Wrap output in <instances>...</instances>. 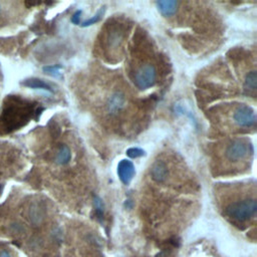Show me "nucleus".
I'll list each match as a JSON object with an SVG mask.
<instances>
[{"label": "nucleus", "instance_id": "nucleus-7", "mask_svg": "<svg viewBox=\"0 0 257 257\" xmlns=\"http://www.w3.org/2000/svg\"><path fill=\"white\" fill-rule=\"evenodd\" d=\"M178 2L175 0H162L157 2V7L164 16H171L175 14Z\"/></svg>", "mask_w": 257, "mask_h": 257}, {"label": "nucleus", "instance_id": "nucleus-1", "mask_svg": "<svg viewBox=\"0 0 257 257\" xmlns=\"http://www.w3.org/2000/svg\"><path fill=\"white\" fill-rule=\"evenodd\" d=\"M257 203L255 199H244L235 201L225 209L226 215L236 222H246L255 216Z\"/></svg>", "mask_w": 257, "mask_h": 257}, {"label": "nucleus", "instance_id": "nucleus-16", "mask_svg": "<svg viewBox=\"0 0 257 257\" xmlns=\"http://www.w3.org/2000/svg\"><path fill=\"white\" fill-rule=\"evenodd\" d=\"M80 15H81V10H77L71 17V22L75 25L79 24L80 22Z\"/></svg>", "mask_w": 257, "mask_h": 257}, {"label": "nucleus", "instance_id": "nucleus-8", "mask_svg": "<svg viewBox=\"0 0 257 257\" xmlns=\"http://www.w3.org/2000/svg\"><path fill=\"white\" fill-rule=\"evenodd\" d=\"M124 104V96L120 92H115L111 95L108 100L107 108L110 113H115L119 111Z\"/></svg>", "mask_w": 257, "mask_h": 257}, {"label": "nucleus", "instance_id": "nucleus-14", "mask_svg": "<svg viewBox=\"0 0 257 257\" xmlns=\"http://www.w3.org/2000/svg\"><path fill=\"white\" fill-rule=\"evenodd\" d=\"M126 155L132 159H136V158L143 157L145 155V151L140 148H131L126 151Z\"/></svg>", "mask_w": 257, "mask_h": 257}, {"label": "nucleus", "instance_id": "nucleus-2", "mask_svg": "<svg viewBox=\"0 0 257 257\" xmlns=\"http://www.w3.org/2000/svg\"><path fill=\"white\" fill-rule=\"evenodd\" d=\"M251 146L244 140H235L226 149V157L230 161H241L249 156Z\"/></svg>", "mask_w": 257, "mask_h": 257}, {"label": "nucleus", "instance_id": "nucleus-4", "mask_svg": "<svg viewBox=\"0 0 257 257\" xmlns=\"http://www.w3.org/2000/svg\"><path fill=\"white\" fill-rule=\"evenodd\" d=\"M233 117L235 122L243 127H250L256 123V115L254 110L246 104L239 105L235 109Z\"/></svg>", "mask_w": 257, "mask_h": 257}, {"label": "nucleus", "instance_id": "nucleus-11", "mask_svg": "<svg viewBox=\"0 0 257 257\" xmlns=\"http://www.w3.org/2000/svg\"><path fill=\"white\" fill-rule=\"evenodd\" d=\"M24 85L28 86V87H31V88H40V89H45V90H48L50 92H52V88L51 86L46 83L45 81L41 80V79H37V78H32V79H28L24 82Z\"/></svg>", "mask_w": 257, "mask_h": 257}, {"label": "nucleus", "instance_id": "nucleus-19", "mask_svg": "<svg viewBox=\"0 0 257 257\" xmlns=\"http://www.w3.org/2000/svg\"><path fill=\"white\" fill-rule=\"evenodd\" d=\"M0 9H1V7H0Z\"/></svg>", "mask_w": 257, "mask_h": 257}, {"label": "nucleus", "instance_id": "nucleus-6", "mask_svg": "<svg viewBox=\"0 0 257 257\" xmlns=\"http://www.w3.org/2000/svg\"><path fill=\"white\" fill-rule=\"evenodd\" d=\"M168 167L163 161H156L151 168V176L156 182H164L168 177Z\"/></svg>", "mask_w": 257, "mask_h": 257}, {"label": "nucleus", "instance_id": "nucleus-12", "mask_svg": "<svg viewBox=\"0 0 257 257\" xmlns=\"http://www.w3.org/2000/svg\"><path fill=\"white\" fill-rule=\"evenodd\" d=\"M107 41L110 47H116L121 41V33L119 31H111L107 37Z\"/></svg>", "mask_w": 257, "mask_h": 257}, {"label": "nucleus", "instance_id": "nucleus-3", "mask_svg": "<svg viewBox=\"0 0 257 257\" xmlns=\"http://www.w3.org/2000/svg\"><path fill=\"white\" fill-rule=\"evenodd\" d=\"M156 70L151 64L143 65L135 75V83L140 89H147L154 85L156 81Z\"/></svg>", "mask_w": 257, "mask_h": 257}, {"label": "nucleus", "instance_id": "nucleus-17", "mask_svg": "<svg viewBox=\"0 0 257 257\" xmlns=\"http://www.w3.org/2000/svg\"><path fill=\"white\" fill-rule=\"evenodd\" d=\"M0 257H10V256H9V254L6 251H2L0 253Z\"/></svg>", "mask_w": 257, "mask_h": 257}, {"label": "nucleus", "instance_id": "nucleus-5", "mask_svg": "<svg viewBox=\"0 0 257 257\" xmlns=\"http://www.w3.org/2000/svg\"><path fill=\"white\" fill-rule=\"evenodd\" d=\"M136 170L134 164L128 160H121L117 165V175L119 180L127 185L135 177Z\"/></svg>", "mask_w": 257, "mask_h": 257}, {"label": "nucleus", "instance_id": "nucleus-9", "mask_svg": "<svg viewBox=\"0 0 257 257\" xmlns=\"http://www.w3.org/2000/svg\"><path fill=\"white\" fill-rule=\"evenodd\" d=\"M71 159V151L66 145H61L57 150L55 161L59 165H66Z\"/></svg>", "mask_w": 257, "mask_h": 257}, {"label": "nucleus", "instance_id": "nucleus-10", "mask_svg": "<svg viewBox=\"0 0 257 257\" xmlns=\"http://www.w3.org/2000/svg\"><path fill=\"white\" fill-rule=\"evenodd\" d=\"M256 71L252 70L247 73L244 81V90L248 94H255L256 92Z\"/></svg>", "mask_w": 257, "mask_h": 257}, {"label": "nucleus", "instance_id": "nucleus-18", "mask_svg": "<svg viewBox=\"0 0 257 257\" xmlns=\"http://www.w3.org/2000/svg\"><path fill=\"white\" fill-rule=\"evenodd\" d=\"M1 190H2V185L0 184V192H1Z\"/></svg>", "mask_w": 257, "mask_h": 257}, {"label": "nucleus", "instance_id": "nucleus-15", "mask_svg": "<svg viewBox=\"0 0 257 257\" xmlns=\"http://www.w3.org/2000/svg\"><path fill=\"white\" fill-rule=\"evenodd\" d=\"M60 68V66L59 65H55V66H49V67H45L44 68V70L45 71H48L49 73H53L54 74V76H60V74H59V71H58V69Z\"/></svg>", "mask_w": 257, "mask_h": 257}, {"label": "nucleus", "instance_id": "nucleus-13", "mask_svg": "<svg viewBox=\"0 0 257 257\" xmlns=\"http://www.w3.org/2000/svg\"><path fill=\"white\" fill-rule=\"evenodd\" d=\"M104 12H105V8H104V7L100 8L99 11H98L95 15H93L91 18H89V19L83 21L80 25H81L82 27H86V26H89V25H91V24H94L95 22H97V21H99V20L101 19V17H102V15L104 14Z\"/></svg>", "mask_w": 257, "mask_h": 257}]
</instances>
